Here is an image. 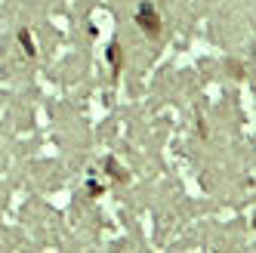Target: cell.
<instances>
[{
	"label": "cell",
	"instance_id": "obj_1",
	"mask_svg": "<svg viewBox=\"0 0 256 253\" xmlns=\"http://www.w3.org/2000/svg\"><path fill=\"white\" fill-rule=\"evenodd\" d=\"M136 22H139V28H142L145 34H152V38H158V34H160V16H158L152 6H142L139 16H136Z\"/></svg>",
	"mask_w": 256,
	"mask_h": 253
},
{
	"label": "cell",
	"instance_id": "obj_2",
	"mask_svg": "<svg viewBox=\"0 0 256 253\" xmlns=\"http://www.w3.org/2000/svg\"><path fill=\"white\" fill-rule=\"evenodd\" d=\"M19 40H22V46H25L28 52H34V44H31V34H28V31H19Z\"/></svg>",
	"mask_w": 256,
	"mask_h": 253
},
{
	"label": "cell",
	"instance_id": "obj_3",
	"mask_svg": "<svg viewBox=\"0 0 256 253\" xmlns=\"http://www.w3.org/2000/svg\"><path fill=\"white\" fill-rule=\"evenodd\" d=\"M112 62H114V71L120 68V50L118 46H112Z\"/></svg>",
	"mask_w": 256,
	"mask_h": 253
}]
</instances>
